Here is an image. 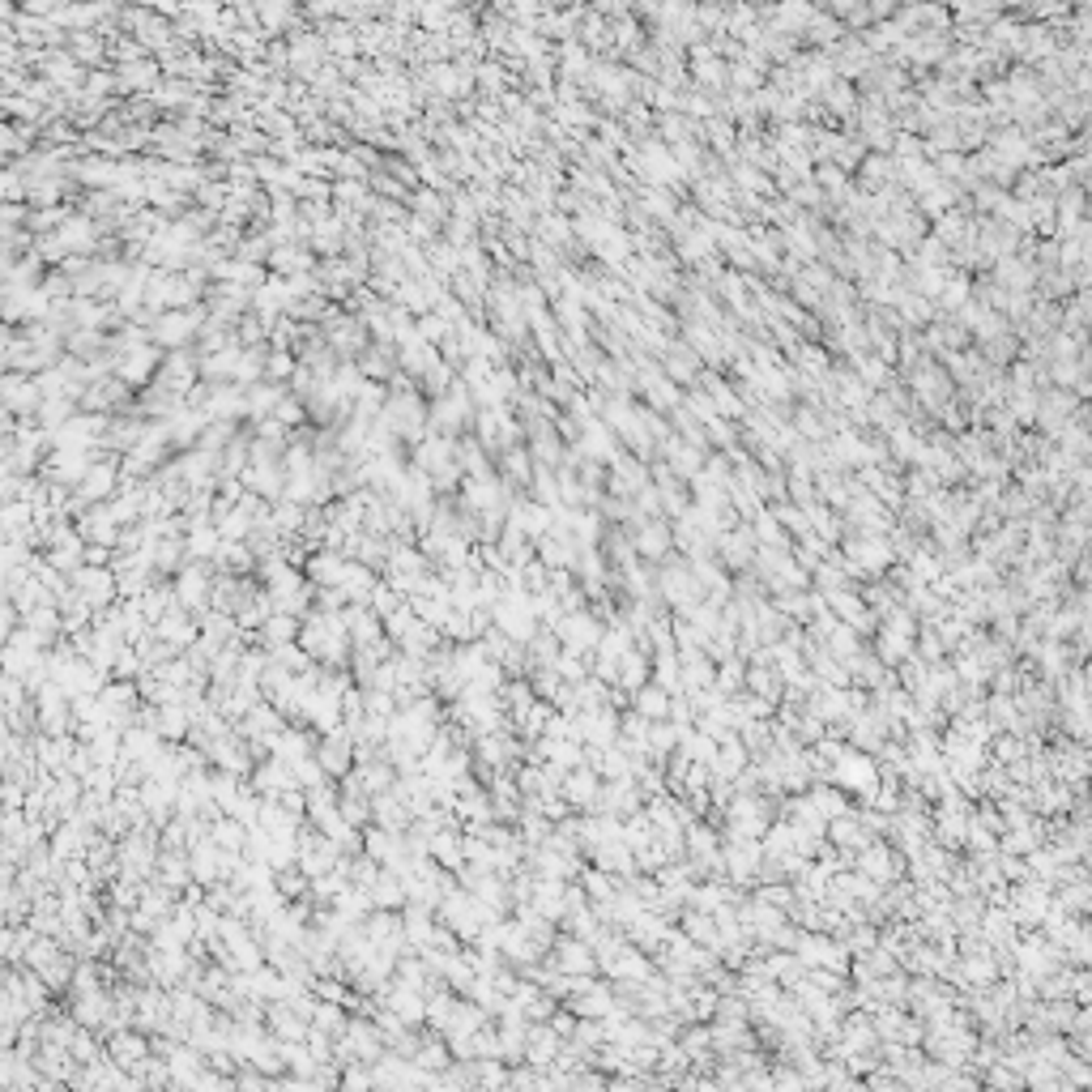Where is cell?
I'll return each mask as SVG.
<instances>
[{
  "label": "cell",
  "mask_w": 1092,
  "mask_h": 1092,
  "mask_svg": "<svg viewBox=\"0 0 1092 1092\" xmlns=\"http://www.w3.org/2000/svg\"><path fill=\"white\" fill-rule=\"evenodd\" d=\"M747 683H751V692H756V696H764L768 705H776V700L786 696V687H781L786 678L776 674L768 662H751V670H747Z\"/></svg>",
  "instance_id": "cell-13"
},
{
  "label": "cell",
  "mask_w": 1092,
  "mask_h": 1092,
  "mask_svg": "<svg viewBox=\"0 0 1092 1092\" xmlns=\"http://www.w3.org/2000/svg\"><path fill=\"white\" fill-rule=\"evenodd\" d=\"M858 870H862L866 880L888 884V880H901L905 862L896 858V849H888V845H875V841H870L866 849H858Z\"/></svg>",
  "instance_id": "cell-8"
},
{
  "label": "cell",
  "mask_w": 1092,
  "mask_h": 1092,
  "mask_svg": "<svg viewBox=\"0 0 1092 1092\" xmlns=\"http://www.w3.org/2000/svg\"><path fill=\"white\" fill-rule=\"evenodd\" d=\"M632 696H636V713H640V717H649V721L670 717V692H666V687H658V683H640Z\"/></svg>",
  "instance_id": "cell-15"
},
{
  "label": "cell",
  "mask_w": 1092,
  "mask_h": 1092,
  "mask_svg": "<svg viewBox=\"0 0 1092 1092\" xmlns=\"http://www.w3.org/2000/svg\"><path fill=\"white\" fill-rule=\"evenodd\" d=\"M533 913H542L547 921L564 917V880H542V884H533Z\"/></svg>",
  "instance_id": "cell-14"
},
{
  "label": "cell",
  "mask_w": 1092,
  "mask_h": 1092,
  "mask_svg": "<svg viewBox=\"0 0 1092 1092\" xmlns=\"http://www.w3.org/2000/svg\"><path fill=\"white\" fill-rule=\"evenodd\" d=\"M560 974H572V978H594L598 974V956L585 939H560L555 943V960H551Z\"/></svg>",
  "instance_id": "cell-6"
},
{
  "label": "cell",
  "mask_w": 1092,
  "mask_h": 1092,
  "mask_svg": "<svg viewBox=\"0 0 1092 1092\" xmlns=\"http://www.w3.org/2000/svg\"><path fill=\"white\" fill-rule=\"evenodd\" d=\"M500 632H508L513 640H529L533 632H538V619H533V606L521 589H508V602L500 606Z\"/></svg>",
  "instance_id": "cell-5"
},
{
  "label": "cell",
  "mask_w": 1092,
  "mask_h": 1092,
  "mask_svg": "<svg viewBox=\"0 0 1092 1092\" xmlns=\"http://www.w3.org/2000/svg\"><path fill=\"white\" fill-rule=\"evenodd\" d=\"M589 854H594L598 870H606V875H619V880L636 875V858H632V849H627L623 841H602V845L589 849Z\"/></svg>",
  "instance_id": "cell-11"
},
{
  "label": "cell",
  "mask_w": 1092,
  "mask_h": 1092,
  "mask_svg": "<svg viewBox=\"0 0 1092 1092\" xmlns=\"http://www.w3.org/2000/svg\"><path fill=\"white\" fill-rule=\"evenodd\" d=\"M756 551H760V538L751 529H730L717 538V555L725 560V568H751Z\"/></svg>",
  "instance_id": "cell-10"
},
{
  "label": "cell",
  "mask_w": 1092,
  "mask_h": 1092,
  "mask_svg": "<svg viewBox=\"0 0 1092 1092\" xmlns=\"http://www.w3.org/2000/svg\"><path fill=\"white\" fill-rule=\"evenodd\" d=\"M636 551L645 555V560H662V555L670 551V529L662 521H653V525H640V538H636Z\"/></svg>",
  "instance_id": "cell-17"
},
{
  "label": "cell",
  "mask_w": 1092,
  "mask_h": 1092,
  "mask_svg": "<svg viewBox=\"0 0 1092 1092\" xmlns=\"http://www.w3.org/2000/svg\"><path fill=\"white\" fill-rule=\"evenodd\" d=\"M794 956L803 960V968H833V974H841V978H845V968H849V960H845V943H837V939H819V935H798Z\"/></svg>",
  "instance_id": "cell-2"
},
{
  "label": "cell",
  "mask_w": 1092,
  "mask_h": 1092,
  "mask_svg": "<svg viewBox=\"0 0 1092 1092\" xmlns=\"http://www.w3.org/2000/svg\"><path fill=\"white\" fill-rule=\"evenodd\" d=\"M560 649H564V645H560V636H555V632H547V636H542V632H533V636H529V653H533V662H547V666H555V658H560Z\"/></svg>",
  "instance_id": "cell-19"
},
{
  "label": "cell",
  "mask_w": 1092,
  "mask_h": 1092,
  "mask_svg": "<svg viewBox=\"0 0 1092 1092\" xmlns=\"http://www.w3.org/2000/svg\"><path fill=\"white\" fill-rule=\"evenodd\" d=\"M598 786H602V776H598L589 764H580V768H568V772H564L560 794H564V803H568V807H594Z\"/></svg>",
  "instance_id": "cell-9"
},
{
  "label": "cell",
  "mask_w": 1092,
  "mask_h": 1092,
  "mask_svg": "<svg viewBox=\"0 0 1092 1092\" xmlns=\"http://www.w3.org/2000/svg\"><path fill=\"white\" fill-rule=\"evenodd\" d=\"M760 858H764V849H760L756 837H730V849L721 854V866H725V875H730L734 884H747V880H756Z\"/></svg>",
  "instance_id": "cell-4"
},
{
  "label": "cell",
  "mask_w": 1092,
  "mask_h": 1092,
  "mask_svg": "<svg viewBox=\"0 0 1092 1092\" xmlns=\"http://www.w3.org/2000/svg\"><path fill=\"white\" fill-rule=\"evenodd\" d=\"M555 1050H560V1033H555L551 1025L547 1029H525V1058L533 1066L555 1062Z\"/></svg>",
  "instance_id": "cell-12"
},
{
  "label": "cell",
  "mask_w": 1092,
  "mask_h": 1092,
  "mask_svg": "<svg viewBox=\"0 0 1092 1092\" xmlns=\"http://www.w3.org/2000/svg\"><path fill=\"white\" fill-rule=\"evenodd\" d=\"M658 589H662V598L670 606H678V615H687L696 606V598H700V585H696V576H692L687 564H670L662 572V580H658Z\"/></svg>",
  "instance_id": "cell-7"
},
{
  "label": "cell",
  "mask_w": 1092,
  "mask_h": 1092,
  "mask_svg": "<svg viewBox=\"0 0 1092 1092\" xmlns=\"http://www.w3.org/2000/svg\"><path fill=\"white\" fill-rule=\"evenodd\" d=\"M551 632L560 636V645L572 649V653H594L598 640H602V623L594 615H585V611H568L560 623L551 627Z\"/></svg>",
  "instance_id": "cell-3"
},
{
  "label": "cell",
  "mask_w": 1092,
  "mask_h": 1092,
  "mask_svg": "<svg viewBox=\"0 0 1092 1092\" xmlns=\"http://www.w3.org/2000/svg\"><path fill=\"white\" fill-rule=\"evenodd\" d=\"M615 683H623L627 692H636L640 683H649V653H640V649L619 653V678Z\"/></svg>",
  "instance_id": "cell-16"
},
{
  "label": "cell",
  "mask_w": 1092,
  "mask_h": 1092,
  "mask_svg": "<svg viewBox=\"0 0 1092 1092\" xmlns=\"http://www.w3.org/2000/svg\"><path fill=\"white\" fill-rule=\"evenodd\" d=\"M743 678H747V666H743L739 658H725V662H721V670H717V678H713V683H717V687H721L725 696H734V692L743 687Z\"/></svg>",
  "instance_id": "cell-18"
},
{
  "label": "cell",
  "mask_w": 1092,
  "mask_h": 1092,
  "mask_svg": "<svg viewBox=\"0 0 1092 1092\" xmlns=\"http://www.w3.org/2000/svg\"><path fill=\"white\" fill-rule=\"evenodd\" d=\"M828 776L833 781L841 786V790H854L862 803H875V790H880V768H875V760L866 756V751H841V756L833 760V768H828Z\"/></svg>",
  "instance_id": "cell-1"
}]
</instances>
